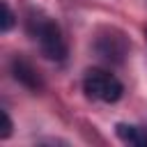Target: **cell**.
<instances>
[{"label":"cell","instance_id":"5b68a950","mask_svg":"<svg viewBox=\"0 0 147 147\" xmlns=\"http://www.w3.org/2000/svg\"><path fill=\"white\" fill-rule=\"evenodd\" d=\"M115 133L122 142L126 145H136V147H147V129L142 126H136V124H124L119 122L115 126Z\"/></svg>","mask_w":147,"mask_h":147},{"label":"cell","instance_id":"7a4b0ae2","mask_svg":"<svg viewBox=\"0 0 147 147\" xmlns=\"http://www.w3.org/2000/svg\"><path fill=\"white\" fill-rule=\"evenodd\" d=\"M83 90L90 99L103 103H115L124 94V85L119 83V78L106 69H90L83 78Z\"/></svg>","mask_w":147,"mask_h":147},{"label":"cell","instance_id":"6da1fadb","mask_svg":"<svg viewBox=\"0 0 147 147\" xmlns=\"http://www.w3.org/2000/svg\"><path fill=\"white\" fill-rule=\"evenodd\" d=\"M25 30L37 41V46H39L44 57H48L53 62H64L67 60L64 34H62L60 25L48 14H44L41 9H30L28 18H25Z\"/></svg>","mask_w":147,"mask_h":147},{"label":"cell","instance_id":"3957f363","mask_svg":"<svg viewBox=\"0 0 147 147\" xmlns=\"http://www.w3.org/2000/svg\"><path fill=\"white\" fill-rule=\"evenodd\" d=\"M129 48H131V44H129L126 34L117 28H106L94 39V51L106 62H115V64L124 62V57L129 55Z\"/></svg>","mask_w":147,"mask_h":147},{"label":"cell","instance_id":"ba28073f","mask_svg":"<svg viewBox=\"0 0 147 147\" xmlns=\"http://www.w3.org/2000/svg\"><path fill=\"white\" fill-rule=\"evenodd\" d=\"M145 37H147V25H145Z\"/></svg>","mask_w":147,"mask_h":147},{"label":"cell","instance_id":"52a82bcc","mask_svg":"<svg viewBox=\"0 0 147 147\" xmlns=\"http://www.w3.org/2000/svg\"><path fill=\"white\" fill-rule=\"evenodd\" d=\"M9 136H11V119H9L7 110H2V131H0V138L7 140Z\"/></svg>","mask_w":147,"mask_h":147},{"label":"cell","instance_id":"277c9868","mask_svg":"<svg viewBox=\"0 0 147 147\" xmlns=\"http://www.w3.org/2000/svg\"><path fill=\"white\" fill-rule=\"evenodd\" d=\"M11 74H14V78H16L23 87H28V90H32V92H39V90L44 87V80H41L39 71L32 67V62H28V60L21 57V55L11 60Z\"/></svg>","mask_w":147,"mask_h":147},{"label":"cell","instance_id":"8992f818","mask_svg":"<svg viewBox=\"0 0 147 147\" xmlns=\"http://www.w3.org/2000/svg\"><path fill=\"white\" fill-rule=\"evenodd\" d=\"M11 25H14V11L9 9V5L7 2H2V32H9L11 30Z\"/></svg>","mask_w":147,"mask_h":147}]
</instances>
